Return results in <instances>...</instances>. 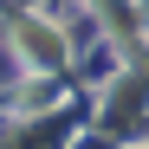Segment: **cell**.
I'll use <instances>...</instances> for the list:
<instances>
[{"mask_svg":"<svg viewBox=\"0 0 149 149\" xmlns=\"http://www.w3.org/2000/svg\"><path fill=\"white\" fill-rule=\"evenodd\" d=\"M19 39L33 45V58H58V33L45 26V19H19Z\"/></svg>","mask_w":149,"mask_h":149,"instance_id":"1","label":"cell"},{"mask_svg":"<svg viewBox=\"0 0 149 149\" xmlns=\"http://www.w3.org/2000/svg\"><path fill=\"white\" fill-rule=\"evenodd\" d=\"M143 149H149V143H143Z\"/></svg>","mask_w":149,"mask_h":149,"instance_id":"2","label":"cell"}]
</instances>
